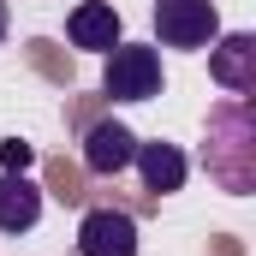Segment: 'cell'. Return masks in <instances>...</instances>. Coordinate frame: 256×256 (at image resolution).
<instances>
[{
    "label": "cell",
    "instance_id": "1",
    "mask_svg": "<svg viewBox=\"0 0 256 256\" xmlns=\"http://www.w3.org/2000/svg\"><path fill=\"white\" fill-rule=\"evenodd\" d=\"M208 179H220V191L250 196L256 191V114L250 102H220L208 114Z\"/></svg>",
    "mask_w": 256,
    "mask_h": 256
},
{
    "label": "cell",
    "instance_id": "9",
    "mask_svg": "<svg viewBox=\"0 0 256 256\" xmlns=\"http://www.w3.org/2000/svg\"><path fill=\"white\" fill-rule=\"evenodd\" d=\"M42 220V185L30 173H0V232L18 238Z\"/></svg>",
    "mask_w": 256,
    "mask_h": 256
},
{
    "label": "cell",
    "instance_id": "4",
    "mask_svg": "<svg viewBox=\"0 0 256 256\" xmlns=\"http://www.w3.org/2000/svg\"><path fill=\"white\" fill-rule=\"evenodd\" d=\"M208 78L220 90H232L238 102L256 96V36L250 30H226V36L208 42Z\"/></svg>",
    "mask_w": 256,
    "mask_h": 256
},
{
    "label": "cell",
    "instance_id": "5",
    "mask_svg": "<svg viewBox=\"0 0 256 256\" xmlns=\"http://www.w3.org/2000/svg\"><path fill=\"white\" fill-rule=\"evenodd\" d=\"M78 256H137V220L126 208H90L78 220Z\"/></svg>",
    "mask_w": 256,
    "mask_h": 256
},
{
    "label": "cell",
    "instance_id": "8",
    "mask_svg": "<svg viewBox=\"0 0 256 256\" xmlns=\"http://www.w3.org/2000/svg\"><path fill=\"white\" fill-rule=\"evenodd\" d=\"M131 167L143 173V191H155V196H173L185 185V173H191V161H185L179 143H137Z\"/></svg>",
    "mask_w": 256,
    "mask_h": 256
},
{
    "label": "cell",
    "instance_id": "2",
    "mask_svg": "<svg viewBox=\"0 0 256 256\" xmlns=\"http://www.w3.org/2000/svg\"><path fill=\"white\" fill-rule=\"evenodd\" d=\"M161 48H149V42H120V48H108V72H102V90L114 96V102H155L161 96Z\"/></svg>",
    "mask_w": 256,
    "mask_h": 256
},
{
    "label": "cell",
    "instance_id": "10",
    "mask_svg": "<svg viewBox=\"0 0 256 256\" xmlns=\"http://www.w3.org/2000/svg\"><path fill=\"white\" fill-rule=\"evenodd\" d=\"M30 161H36V149H30V143H18V137H6V143H0V167H6V173H30Z\"/></svg>",
    "mask_w": 256,
    "mask_h": 256
},
{
    "label": "cell",
    "instance_id": "3",
    "mask_svg": "<svg viewBox=\"0 0 256 256\" xmlns=\"http://www.w3.org/2000/svg\"><path fill=\"white\" fill-rule=\"evenodd\" d=\"M155 48H208L214 36H220V12H214V0H155Z\"/></svg>",
    "mask_w": 256,
    "mask_h": 256
},
{
    "label": "cell",
    "instance_id": "11",
    "mask_svg": "<svg viewBox=\"0 0 256 256\" xmlns=\"http://www.w3.org/2000/svg\"><path fill=\"white\" fill-rule=\"evenodd\" d=\"M0 42H6V0H0Z\"/></svg>",
    "mask_w": 256,
    "mask_h": 256
},
{
    "label": "cell",
    "instance_id": "7",
    "mask_svg": "<svg viewBox=\"0 0 256 256\" xmlns=\"http://www.w3.org/2000/svg\"><path fill=\"white\" fill-rule=\"evenodd\" d=\"M131 155H137V131L126 126V120H96V126L84 131V167L90 173H126Z\"/></svg>",
    "mask_w": 256,
    "mask_h": 256
},
{
    "label": "cell",
    "instance_id": "6",
    "mask_svg": "<svg viewBox=\"0 0 256 256\" xmlns=\"http://www.w3.org/2000/svg\"><path fill=\"white\" fill-rule=\"evenodd\" d=\"M66 36H72V48H84V54H108V48L126 42L114 0H78V6L66 12Z\"/></svg>",
    "mask_w": 256,
    "mask_h": 256
}]
</instances>
